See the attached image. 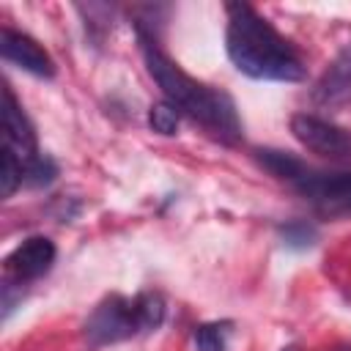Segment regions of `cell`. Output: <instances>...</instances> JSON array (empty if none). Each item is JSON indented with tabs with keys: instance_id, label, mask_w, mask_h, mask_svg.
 I'll use <instances>...</instances> for the list:
<instances>
[{
	"instance_id": "obj_12",
	"label": "cell",
	"mask_w": 351,
	"mask_h": 351,
	"mask_svg": "<svg viewBox=\"0 0 351 351\" xmlns=\"http://www.w3.org/2000/svg\"><path fill=\"white\" fill-rule=\"evenodd\" d=\"M280 239L285 247H293V250H307L318 241V228L310 222V219H288L277 228Z\"/></svg>"
},
{
	"instance_id": "obj_4",
	"label": "cell",
	"mask_w": 351,
	"mask_h": 351,
	"mask_svg": "<svg viewBox=\"0 0 351 351\" xmlns=\"http://www.w3.org/2000/svg\"><path fill=\"white\" fill-rule=\"evenodd\" d=\"M291 186L329 217L351 214V173H315L307 167Z\"/></svg>"
},
{
	"instance_id": "obj_11",
	"label": "cell",
	"mask_w": 351,
	"mask_h": 351,
	"mask_svg": "<svg viewBox=\"0 0 351 351\" xmlns=\"http://www.w3.org/2000/svg\"><path fill=\"white\" fill-rule=\"evenodd\" d=\"M230 321H211L200 324L192 332L195 348L197 351H228V335H230Z\"/></svg>"
},
{
	"instance_id": "obj_6",
	"label": "cell",
	"mask_w": 351,
	"mask_h": 351,
	"mask_svg": "<svg viewBox=\"0 0 351 351\" xmlns=\"http://www.w3.org/2000/svg\"><path fill=\"white\" fill-rule=\"evenodd\" d=\"M55 255H58V250L47 236H30L8 252L5 271L14 282H30L52 269Z\"/></svg>"
},
{
	"instance_id": "obj_1",
	"label": "cell",
	"mask_w": 351,
	"mask_h": 351,
	"mask_svg": "<svg viewBox=\"0 0 351 351\" xmlns=\"http://www.w3.org/2000/svg\"><path fill=\"white\" fill-rule=\"evenodd\" d=\"M137 41H140L145 69L154 77V82L162 88L165 101H170L181 115L200 123L206 129V134H211L214 140H219L225 145H236L241 140V121H239L233 99L225 90H217L211 85L189 77L178 63H173L162 52L154 33L137 27Z\"/></svg>"
},
{
	"instance_id": "obj_5",
	"label": "cell",
	"mask_w": 351,
	"mask_h": 351,
	"mask_svg": "<svg viewBox=\"0 0 351 351\" xmlns=\"http://www.w3.org/2000/svg\"><path fill=\"white\" fill-rule=\"evenodd\" d=\"M291 134L318 156H351V134L324 118L296 112L291 118Z\"/></svg>"
},
{
	"instance_id": "obj_9",
	"label": "cell",
	"mask_w": 351,
	"mask_h": 351,
	"mask_svg": "<svg viewBox=\"0 0 351 351\" xmlns=\"http://www.w3.org/2000/svg\"><path fill=\"white\" fill-rule=\"evenodd\" d=\"M313 101L321 107H343L351 104V41L340 47L335 60L313 85Z\"/></svg>"
},
{
	"instance_id": "obj_13",
	"label": "cell",
	"mask_w": 351,
	"mask_h": 351,
	"mask_svg": "<svg viewBox=\"0 0 351 351\" xmlns=\"http://www.w3.org/2000/svg\"><path fill=\"white\" fill-rule=\"evenodd\" d=\"M178 121H181V112H178L170 101H156V104L148 107V126H151L156 134H165V137L176 134Z\"/></svg>"
},
{
	"instance_id": "obj_10",
	"label": "cell",
	"mask_w": 351,
	"mask_h": 351,
	"mask_svg": "<svg viewBox=\"0 0 351 351\" xmlns=\"http://www.w3.org/2000/svg\"><path fill=\"white\" fill-rule=\"evenodd\" d=\"M255 159H258V165H261L263 170H269L274 178L288 181V184H293V181L307 170L302 159H296V156L288 154V151H277V148H258V151H255Z\"/></svg>"
},
{
	"instance_id": "obj_14",
	"label": "cell",
	"mask_w": 351,
	"mask_h": 351,
	"mask_svg": "<svg viewBox=\"0 0 351 351\" xmlns=\"http://www.w3.org/2000/svg\"><path fill=\"white\" fill-rule=\"evenodd\" d=\"M58 178V165H55V159L52 156H47V154H38V156H33L27 165H25V186H47V184H52Z\"/></svg>"
},
{
	"instance_id": "obj_15",
	"label": "cell",
	"mask_w": 351,
	"mask_h": 351,
	"mask_svg": "<svg viewBox=\"0 0 351 351\" xmlns=\"http://www.w3.org/2000/svg\"><path fill=\"white\" fill-rule=\"evenodd\" d=\"M280 351H302V348H299V346H293V343H291V346H282V348H280Z\"/></svg>"
},
{
	"instance_id": "obj_2",
	"label": "cell",
	"mask_w": 351,
	"mask_h": 351,
	"mask_svg": "<svg viewBox=\"0 0 351 351\" xmlns=\"http://www.w3.org/2000/svg\"><path fill=\"white\" fill-rule=\"evenodd\" d=\"M225 49L233 66L252 80L302 82L304 63L293 44L280 36L269 19H263L247 3H228Z\"/></svg>"
},
{
	"instance_id": "obj_8",
	"label": "cell",
	"mask_w": 351,
	"mask_h": 351,
	"mask_svg": "<svg viewBox=\"0 0 351 351\" xmlns=\"http://www.w3.org/2000/svg\"><path fill=\"white\" fill-rule=\"evenodd\" d=\"M3 148L11 151L25 165L33 156H38L33 123L25 115L22 104L16 101V96L11 93V88H3Z\"/></svg>"
},
{
	"instance_id": "obj_3",
	"label": "cell",
	"mask_w": 351,
	"mask_h": 351,
	"mask_svg": "<svg viewBox=\"0 0 351 351\" xmlns=\"http://www.w3.org/2000/svg\"><path fill=\"white\" fill-rule=\"evenodd\" d=\"M140 332H145V329H143L137 299H126L118 293L104 296L82 324V337H85L88 348L123 343Z\"/></svg>"
},
{
	"instance_id": "obj_7",
	"label": "cell",
	"mask_w": 351,
	"mask_h": 351,
	"mask_svg": "<svg viewBox=\"0 0 351 351\" xmlns=\"http://www.w3.org/2000/svg\"><path fill=\"white\" fill-rule=\"evenodd\" d=\"M0 55H3V60L19 66L22 71H30V74L47 77V80L55 77V60L27 33H19L14 27H3L0 30Z\"/></svg>"
}]
</instances>
